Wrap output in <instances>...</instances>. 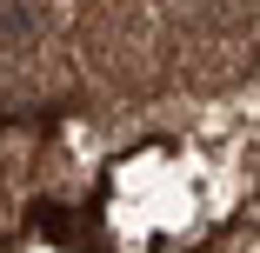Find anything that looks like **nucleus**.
Segmentation results:
<instances>
[{
    "mask_svg": "<svg viewBox=\"0 0 260 253\" xmlns=\"http://www.w3.org/2000/svg\"><path fill=\"white\" fill-rule=\"evenodd\" d=\"M147 47H153V14L140 0H100L80 27V60H93L114 80H140Z\"/></svg>",
    "mask_w": 260,
    "mask_h": 253,
    "instance_id": "obj_1",
    "label": "nucleus"
},
{
    "mask_svg": "<svg viewBox=\"0 0 260 253\" xmlns=\"http://www.w3.org/2000/svg\"><path fill=\"white\" fill-rule=\"evenodd\" d=\"M60 27V0H0V47L27 54Z\"/></svg>",
    "mask_w": 260,
    "mask_h": 253,
    "instance_id": "obj_2",
    "label": "nucleus"
}]
</instances>
